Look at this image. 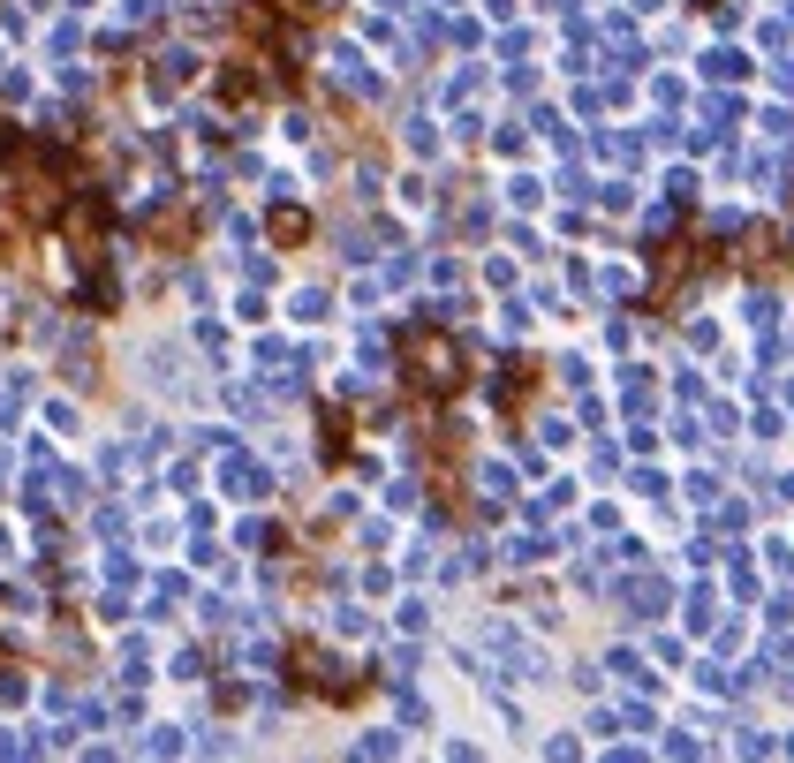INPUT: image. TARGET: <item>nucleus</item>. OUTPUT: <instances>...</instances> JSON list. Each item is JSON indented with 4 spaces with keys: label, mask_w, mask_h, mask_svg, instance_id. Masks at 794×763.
<instances>
[{
    "label": "nucleus",
    "mask_w": 794,
    "mask_h": 763,
    "mask_svg": "<svg viewBox=\"0 0 794 763\" xmlns=\"http://www.w3.org/2000/svg\"><path fill=\"white\" fill-rule=\"evenodd\" d=\"M401 378H409V393H424V401H447V393H462V340L439 333V325H409L401 333Z\"/></svg>",
    "instance_id": "obj_1"
},
{
    "label": "nucleus",
    "mask_w": 794,
    "mask_h": 763,
    "mask_svg": "<svg viewBox=\"0 0 794 763\" xmlns=\"http://www.w3.org/2000/svg\"><path fill=\"white\" fill-rule=\"evenodd\" d=\"M288 665H295V680H303V688H318V696H341V703H348V696L363 688V680H348V665H333L326 650H311V643H295Z\"/></svg>",
    "instance_id": "obj_2"
},
{
    "label": "nucleus",
    "mask_w": 794,
    "mask_h": 763,
    "mask_svg": "<svg viewBox=\"0 0 794 763\" xmlns=\"http://www.w3.org/2000/svg\"><path fill=\"white\" fill-rule=\"evenodd\" d=\"M273 242H311V212H273Z\"/></svg>",
    "instance_id": "obj_3"
}]
</instances>
